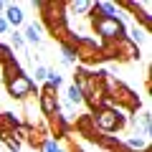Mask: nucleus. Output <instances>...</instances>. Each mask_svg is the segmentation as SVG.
<instances>
[{"instance_id":"nucleus-1","label":"nucleus","mask_w":152,"mask_h":152,"mask_svg":"<svg viewBox=\"0 0 152 152\" xmlns=\"http://www.w3.org/2000/svg\"><path fill=\"white\" fill-rule=\"evenodd\" d=\"M91 127H94V132H99V134H112V132H119L122 127L127 124V119H124V112H122L119 107H114L112 102H104L102 107H96L91 114Z\"/></svg>"},{"instance_id":"nucleus-2","label":"nucleus","mask_w":152,"mask_h":152,"mask_svg":"<svg viewBox=\"0 0 152 152\" xmlns=\"http://www.w3.org/2000/svg\"><path fill=\"white\" fill-rule=\"evenodd\" d=\"M89 18H91V28L102 43H117L122 38H127V26L122 18H99L96 10H94V3H91V10H89Z\"/></svg>"},{"instance_id":"nucleus-3","label":"nucleus","mask_w":152,"mask_h":152,"mask_svg":"<svg viewBox=\"0 0 152 152\" xmlns=\"http://www.w3.org/2000/svg\"><path fill=\"white\" fill-rule=\"evenodd\" d=\"M5 91H8V96H10V99L28 102V99L33 96V91L38 94V89H36V81H33L31 76L23 71L20 76H15V79H8V81H5Z\"/></svg>"},{"instance_id":"nucleus-4","label":"nucleus","mask_w":152,"mask_h":152,"mask_svg":"<svg viewBox=\"0 0 152 152\" xmlns=\"http://www.w3.org/2000/svg\"><path fill=\"white\" fill-rule=\"evenodd\" d=\"M38 112L43 114L46 119H51L53 114L61 112V102H58V91L56 89L46 86V84L38 89Z\"/></svg>"},{"instance_id":"nucleus-5","label":"nucleus","mask_w":152,"mask_h":152,"mask_svg":"<svg viewBox=\"0 0 152 152\" xmlns=\"http://www.w3.org/2000/svg\"><path fill=\"white\" fill-rule=\"evenodd\" d=\"M114 58H119V61H137L140 58V46H134L132 41L122 38V41L114 43Z\"/></svg>"},{"instance_id":"nucleus-6","label":"nucleus","mask_w":152,"mask_h":152,"mask_svg":"<svg viewBox=\"0 0 152 152\" xmlns=\"http://www.w3.org/2000/svg\"><path fill=\"white\" fill-rule=\"evenodd\" d=\"M3 18H5L8 28H18V26H23V20H26V15H23L20 5H10V3L5 5V13H3Z\"/></svg>"},{"instance_id":"nucleus-7","label":"nucleus","mask_w":152,"mask_h":152,"mask_svg":"<svg viewBox=\"0 0 152 152\" xmlns=\"http://www.w3.org/2000/svg\"><path fill=\"white\" fill-rule=\"evenodd\" d=\"M69 122L71 119H66L64 114H53L48 119V124H51V132H56V137H64V134H69Z\"/></svg>"},{"instance_id":"nucleus-8","label":"nucleus","mask_w":152,"mask_h":152,"mask_svg":"<svg viewBox=\"0 0 152 152\" xmlns=\"http://www.w3.org/2000/svg\"><path fill=\"white\" fill-rule=\"evenodd\" d=\"M94 10H96L99 18H119V8L114 5V3H107V0L94 3Z\"/></svg>"},{"instance_id":"nucleus-9","label":"nucleus","mask_w":152,"mask_h":152,"mask_svg":"<svg viewBox=\"0 0 152 152\" xmlns=\"http://www.w3.org/2000/svg\"><path fill=\"white\" fill-rule=\"evenodd\" d=\"M23 41H26V43L41 46V41H43V36H41V26H38V23H28L26 33H23Z\"/></svg>"},{"instance_id":"nucleus-10","label":"nucleus","mask_w":152,"mask_h":152,"mask_svg":"<svg viewBox=\"0 0 152 152\" xmlns=\"http://www.w3.org/2000/svg\"><path fill=\"white\" fill-rule=\"evenodd\" d=\"M20 74H23V69H20V64L15 61V56L3 64V76H5V81L8 79H15V76H20Z\"/></svg>"},{"instance_id":"nucleus-11","label":"nucleus","mask_w":152,"mask_h":152,"mask_svg":"<svg viewBox=\"0 0 152 152\" xmlns=\"http://www.w3.org/2000/svg\"><path fill=\"white\" fill-rule=\"evenodd\" d=\"M66 10H74V13H79V15H89L91 0H74V3H66Z\"/></svg>"},{"instance_id":"nucleus-12","label":"nucleus","mask_w":152,"mask_h":152,"mask_svg":"<svg viewBox=\"0 0 152 152\" xmlns=\"http://www.w3.org/2000/svg\"><path fill=\"white\" fill-rule=\"evenodd\" d=\"M61 61L66 66H74L76 64V48L71 43H61Z\"/></svg>"},{"instance_id":"nucleus-13","label":"nucleus","mask_w":152,"mask_h":152,"mask_svg":"<svg viewBox=\"0 0 152 152\" xmlns=\"http://www.w3.org/2000/svg\"><path fill=\"white\" fill-rule=\"evenodd\" d=\"M61 84H64V76H61L56 69H48V71H46V86H51V89H56V91H58Z\"/></svg>"},{"instance_id":"nucleus-14","label":"nucleus","mask_w":152,"mask_h":152,"mask_svg":"<svg viewBox=\"0 0 152 152\" xmlns=\"http://www.w3.org/2000/svg\"><path fill=\"white\" fill-rule=\"evenodd\" d=\"M145 38H147V31H145V28H137V26H134V28L129 31V36H127V41H132L134 46H140Z\"/></svg>"},{"instance_id":"nucleus-15","label":"nucleus","mask_w":152,"mask_h":152,"mask_svg":"<svg viewBox=\"0 0 152 152\" xmlns=\"http://www.w3.org/2000/svg\"><path fill=\"white\" fill-rule=\"evenodd\" d=\"M66 96H69V104H76V107H79V104H84V94L79 91V89L74 86V84L69 86V91H66Z\"/></svg>"},{"instance_id":"nucleus-16","label":"nucleus","mask_w":152,"mask_h":152,"mask_svg":"<svg viewBox=\"0 0 152 152\" xmlns=\"http://www.w3.org/2000/svg\"><path fill=\"white\" fill-rule=\"evenodd\" d=\"M140 124H142L145 137H150V134H152V114H150V112H145V114L140 117Z\"/></svg>"},{"instance_id":"nucleus-17","label":"nucleus","mask_w":152,"mask_h":152,"mask_svg":"<svg viewBox=\"0 0 152 152\" xmlns=\"http://www.w3.org/2000/svg\"><path fill=\"white\" fill-rule=\"evenodd\" d=\"M41 150H43V152H64V147H61L58 142L53 140V137H46V140H43V147H41Z\"/></svg>"},{"instance_id":"nucleus-18","label":"nucleus","mask_w":152,"mask_h":152,"mask_svg":"<svg viewBox=\"0 0 152 152\" xmlns=\"http://www.w3.org/2000/svg\"><path fill=\"white\" fill-rule=\"evenodd\" d=\"M13 56H15V53H13V48H10V46H3V43H0V66L5 64V61H10Z\"/></svg>"},{"instance_id":"nucleus-19","label":"nucleus","mask_w":152,"mask_h":152,"mask_svg":"<svg viewBox=\"0 0 152 152\" xmlns=\"http://www.w3.org/2000/svg\"><path fill=\"white\" fill-rule=\"evenodd\" d=\"M10 43L15 46V48H23V46H26V41H23V33L13 31V33H10Z\"/></svg>"},{"instance_id":"nucleus-20","label":"nucleus","mask_w":152,"mask_h":152,"mask_svg":"<svg viewBox=\"0 0 152 152\" xmlns=\"http://www.w3.org/2000/svg\"><path fill=\"white\" fill-rule=\"evenodd\" d=\"M46 66H36V71H33V76H36V81H46Z\"/></svg>"},{"instance_id":"nucleus-21","label":"nucleus","mask_w":152,"mask_h":152,"mask_svg":"<svg viewBox=\"0 0 152 152\" xmlns=\"http://www.w3.org/2000/svg\"><path fill=\"white\" fill-rule=\"evenodd\" d=\"M0 33H8V23H5V18L0 15Z\"/></svg>"},{"instance_id":"nucleus-22","label":"nucleus","mask_w":152,"mask_h":152,"mask_svg":"<svg viewBox=\"0 0 152 152\" xmlns=\"http://www.w3.org/2000/svg\"><path fill=\"white\" fill-rule=\"evenodd\" d=\"M74 152H84V150H79V147H76V150H74Z\"/></svg>"}]
</instances>
